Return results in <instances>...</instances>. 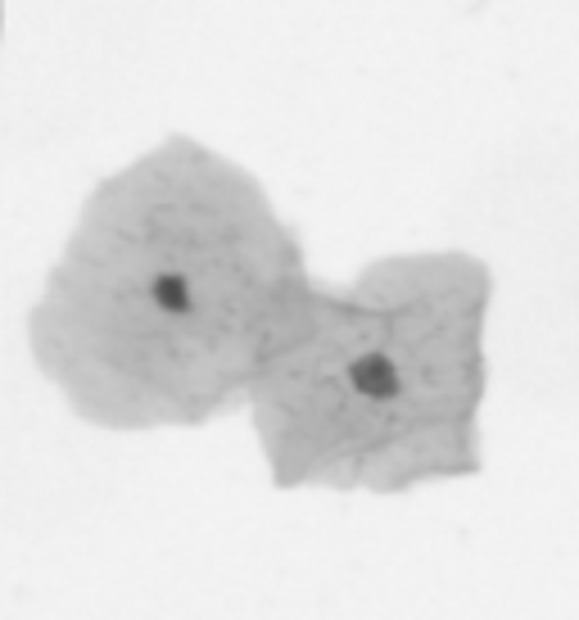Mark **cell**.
<instances>
[{
    "label": "cell",
    "mask_w": 579,
    "mask_h": 620,
    "mask_svg": "<svg viewBox=\"0 0 579 620\" xmlns=\"http://www.w3.org/2000/svg\"><path fill=\"white\" fill-rule=\"evenodd\" d=\"M349 385L367 399H394L399 394V367L385 354H362L349 363Z\"/></svg>",
    "instance_id": "6da1fadb"
},
{
    "label": "cell",
    "mask_w": 579,
    "mask_h": 620,
    "mask_svg": "<svg viewBox=\"0 0 579 620\" xmlns=\"http://www.w3.org/2000/svg\"><path fill=\"white\" fill-rule=\"evenodd\" d=\"M149 295H154V303H159L164 313H190V286H186V277H177V272L154 277Z\"/></svg>",
    "instance_id": "7a4b0ae2"
}]
</instances>
